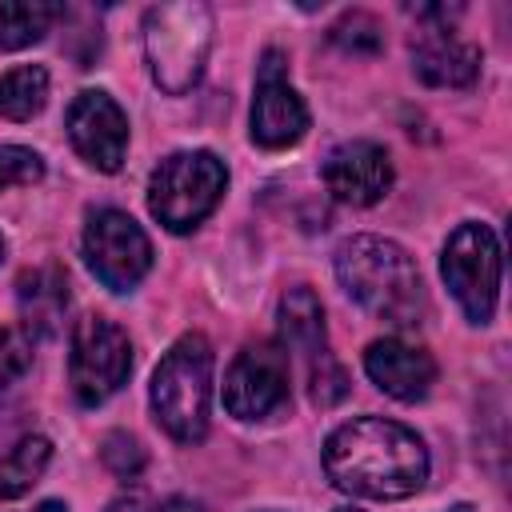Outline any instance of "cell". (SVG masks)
<instances>
[{"instance_id":"24","label":"cell","mask_w":512,"mask_h":512,"mask_svg":"<svg viewBox=\"0 0 512 512\" xmlns=\"http://www.w3.org/2000/svg\"><path fill=\"white\" fill-rule=\"evenodd\" d=\"M100 456H104V464H108L120 480H132V476L144 468V448H140V440L128 436V432H108Z\"/></svg>"},{"instance_id":"28","label":"cell","mask_w":512,"mask_h":512,"mask_svg":"<svg viewBox=\"0 0 512 512\" xmlns=\"http://www.w3.org/2000/svg\"><path fill=\"white\" fill-rule=\"evenodd\" d=\"M452 512H472V508H452Z\"/></svg>"},{"instance_id":"21","label":"cell","mask_w":512,"mask_h":512,"mask_svg":"<svg viewBox=\"0 0 512 512\" xmlns=\"http://www.w3.org/2000/svg\"><path fill=\"white\" fill-rule=\"evenodd\" d=\"M32 344L36 336L24 328V324H8L0 328V384H12L28 372L32 364Z\"/></svg>"},{"instance_id":"14","label":"cell","mask_w":512,"mask_h":512,"mask_svg":"<svg viewBox=\"0 0 512 512\" xmlns=\"http://www.w3.org/2000/svg\"><path fill=\"white\" fill-rule=\"evenodd\" d=\"M412 72L432 88H468L480 76V48L456 40L448 28H432L412 48Z\"/></svg>"},{"instance_id":"6","label":"cell","mask_w":512,"mask_h":512,"mask_svg":"<svg viewBox=\"0 0 512 512\" xmlns=\"http://www.w3.org/2000/svg\"><path fill=\"white\" fill-rule=\"evenodd\" d=\"M440 276L472 324L492 320L496 296H500V240H496V232L488 224H476V220L460 224L440 252Z\"/></svg>"},{"instance_id":"13","label":"cell","mask_w":512,"mask_h":512,"mask_svg":"<svg viewBox=\"0 0 512 512\" xmlns=\"http://www.w3.org/2000/svg\"><path fill=\"white\" fill-rule=\"evenodd\" d=\"M364 372L380 392H388L392 400H404V404L424 400L436 384V360L400 336L372 340L364 352Z\"/></svg>"},{"instance_id":"17","label":"cell","mask_w":512,"mask_h":512,"mask_svg":"<svg viewBox=\"0 0 512 512\" xmlns=\"http://www.w3.org/2000/svg\"><path fill=\"white\" fill-rule=\"evenodd\" d=\"M64 16L60 4H44V0H12L0 4V48L4 52H20L36 40H44V32H52V24Z\"/></svg>"},{"instance_id":"27","label":"cell","mask_w":512,"mask_h":512,"mask_svg":"<svg viewBox=\"0 0 512 512\" xmlns=\"http://www.w3.org/2000/svg\"><path fill=\"white\" fill-rule=\"evenodd\" d=\"M336 512H364V508H352V504H344V508H336Z\"/></svg>"},{"instance_id":"3","label":"cell","mask_w":512,"mask_h":512,"mask_svg":"<svg viewBox=\"0 0 512 512\" xmlns=\"http://www.w3.org/2000/svg\"><path fill=\"white\" fill-rule=\"evenodd\" d=\"M212 344L200 332L180 336L160 368L152 372V412L160 420V428L180 440V444H196L208 432V408H212Z\"/></svg>"},{"instance_id":"22","label":"cell","mask_w":512,"mask_h":512,"mask_svg":"<svg viewBox=\"0 0 512 512\" xmlns=\"http://www.w3.org/2000/svg\"><path fill=\"white\" fill-rule=\"evenodd\" d=\"M308 384H312V404L316 408H332V404H340L348 396V376L332 360V352H324L320 360L308 364Z\"/></svg>"},{"instance_id":"10","label":"cell","mask_w":512,"mask_h":512,"mask_svg":"<svg viewBox=\"0 0 512 512\" xmlns=\"http://www.w3.org/2000/svg\"><path fill=\"white\" fill-rule=\"evenodd\" d=\"M308 132V108L284 76V52L268 48L252 100V140L260 148H288Z\"/></svg>"},{"instance_id":"8","label":"cell","mask_w":512,"mask_h":512,"mask_svg":"<svg viewBox=\"0 0 512 512\" xmlns=\"http://www.w3.org/2000/svg\"><path fill=\"white\" fill-rule=\"evenodd\" d=\"M84 264L112 292H132L152 268V240L120 208H96L84 224Z\"/></svg>"},{"instance_id":"15","label":"cell","mask_w":512,"mask_h":512,"mask_svg":"<svg viewBox=\"0 0 512 512\" xmlns=\"http://www.w3.org/2000/svg\"><path fill=\"white\" fill-rule=\"evenodd\" d=\"M276 320H280V348H292V352L308 356V364L328 352L324 308H320L312 288H304V284L288 288L276 304Z\"/></svg>"},{"instance_id":"4","label":"cell","mask_w":512,"mask_h":512,"mask_svg":"<svg viewBox=\"0 0 512 512\" xmlns=\"http://www.w3.org/2000/svg\"><path fill=\"white\" fill-rule=\"evenodd\" d=\"M212 52V12L208 4L196 0H176V4H156L144 12V56L152 80L180 96L188 92L208 64Z\"/></svg>"},{"instance_id":"29","label":"cell","mask_w":512,"mask_h":512,"mask_svg":"<svg viewBox=\"0 0 512 512\" xmlns=\"http://www.w3.org/2000/svg\"><path fill=\"white\" fill-rule=\"evenodd\" d=\"M0 256H4V240H0Z\"/></svg>"},{"instance_id":"11","label":"cell","mask_w":512,"mask_h":512,"mask_svg":"<svg viewBox=\"0 0 512 512\" xmlns=\"http://www.w3.org/2000/svg\"><path fill=\"white\" fill-rule=\"evenodd\" d=\"M68 140L92 168L116 172L128 152V116L108 92L88 88L68 108Z\"/></svg>"},{"instance_id":"16","label":"cell","mask_w":512,"mask_h":512,"mask_svg":"<svg viewBox=\"0 0 512 512\" xmlns=\"http://www.w3.org/2000/svg\"><path fill=\"white\" fill-rule=\"evenodd\" d=\"M16 296H20V312H24V328L36 336V332H56L64 308H68V280L60 268H32L20 276L16 284Z\"/></svg>"},{"instance_id":"25","label":"cell","mask_w":512,"mask_h":512,"mask_svg":"<svg viewBox=\"0 0 512 512\" xmlns=\"http://www.w3.org/2000/svg\"><path fill=\"white\" fill-rule=\"evenodd\" d=\"M156 512H208L200 500H192V496H168Z\"/></svg>"},{"instance_id":"26","label":"cell","mask_w":512,"mask_h":512,"mask_svg":"<svg viewBox=\"0 0 512 512\" xmlns=\"http://www.w3.org/2000/svg\"><path fill=\"white\" fill-rule=\"evenodd\" d=\"M28 512H68V504H60V500H40V504L28 508Z\"/></svg>"},{"instance_id":"1","label":"cell","mask_w":512,"mask_h":512,"mask_svg":"<svg viewBox=\"0 0 512 512\" xmlns=\"http://www.w3.org/2000/svg\"><path fill=\"white\" fill-rule=\"evenodd\" d=\"M324 472L340 492L404 500L428 480L424 440L384 416H356L324 440Z\"/></svg>"},{"instance_id":"20","label":"cell","mask_w":512,"mask_h":512,"mask_svg":"<svg viewBox=\"0 0 512 512\" xmlns=\"http://www.w3.org/2000/svg\"><path fill=\"white\" fill-rule=\"evenodd\" d=\"M332 44H340L344 52H380L384 48V32H380V20L368 16V12H344L336 24H332Z\"/></svg>"},{"instance_id":"7","label":"cell","mask_w":512,"mask_h":512,"mask_svg":"<svg viewBox=\"0 0 512 512\" xmlns=\"http://www.w3.org/2000/svg\"><path fill=\"white\" fill-rule=\"evenodd\" d=\"M132 372V344L128 332L104 316H84L72 332V356H68V376L72 392L84 408L104 404L124 388Z\"/></svg>"},{"instance_id":"23","label":"cell","mask_w":512,"mask_h":512,"mask_svg":"<svg viewBox=\"0 0 512 512\" xmlns=\"http://www.w3.org/2000/svg\"><path fill=\"white\" fill-rule=\"evenodd\" d=\"M44 180V160L24 144H0V192L12 184Z\"/></svg>"},{"instance_id":"5","label":"cell","mask_w":512,"mask_h":512,"mask_svg":"<svg viewBox=\"0 0 512 512\" xmlns=\"http://www.w3.org/2000/svg\"><path fill=\"white\" fill-rule=\"evenodd\" d=\"M228 188V168L220 156L192 148V152H172L160 160V168L148 180V208L168 232H192L212 208L220 204Z\"/></svg>"},{"instance_id":"2","label":"cell","mask_w":512,"mask_h":512,"mask_svg":"<svg viewBox=\"0 0 512 512\" xmlns=\"http://www.w3.org/2000/svg\"><path fill=\"white\" fill-rule=\"evenodd\" d=\"M336 276L344 292L372 312L376 320H388L396 328H412L428 312V296L416 272V260L408 248L384 236H348L336 248Z\"/></svg>"},{"instance_id":"9","label":"cell","mask_w":512,"mask_h":512,"mask_svg":"<svg viewBox=\"0 0 512 512\" xmlns=\"http://www.w3.org/2000/svg\"><path fill=\"white\" fill-rule=\"evenodd\" d=\"M288 380H292L288 348L272 340L248 344L224 376V408L236 420H264L288 404Z\"/></svg>"},{"instance_id":"19","label":"cell","mask_w":512,"mask_h":512,"mask_svg":"<svg viewBox=\"0 0 512 512\" xmlns=\"http://www.w3.org/2000/svg\"><path fill=\"white\" fill-rule=\"evenodd\" d=\"M48 460H52V444L44 436H24L8 456H0V500L24 496L40 480Z\"/></svg>"},{"instance_id":"12","label":"cell","mask_w":512,"mask_h":512,"mask_svg":"<svg viewBox=\"0 0 512 512\" xmlns=\"http://www.w3.org/2000/svg\"><path fill=\"white\" fill-rule=\"evenodd\" d=\"M324 188L352 208H368L384 200L392 188V160L376 140H348L336 144L324 160Z\"/></svg>"},{"instance_id":"18","label":"cell","mask_w":512,"mask_h":512,"mask_svg":"<svg viewBox=\"0 0 512 512\" xmlns=\"http://www.w3.org/2000/svg\"><path fill=\"white\" fill-rule=\"evenodd\" d=\"M48 100V72L40 64H20L0 76V116L32 120Z\"/></svg>"}]
</instances>
